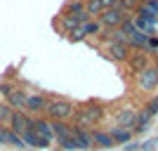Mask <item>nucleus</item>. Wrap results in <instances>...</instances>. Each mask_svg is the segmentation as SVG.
Here are the masks:
<instances>
[{"mask_svg":"<svg viewBox=\"0 0 158 151\" xmlns=\"http://www.w3.org/2000/svg\"><path fill=\"white\" fill-rule=\"evenodd\" d=\"M125 64L130 66L132 73H139V71H144L146 66H151V61H149V54L146 52H135V50H132V54L127 57Z\"/></svg>","mask_w":158,"mask_h":151,"instance_id":"10","label":"nucleus"},{"mask_svg":"<svg viewBox=\"0 0 158 151\" xmlns=\"http://www.w3.org/2000/svg\"><path fill=\"white\" fill-rule=\"evenodd\" d=\"M120 31H123V33H125V36H127V38H130V36H132V33H135V31H137V28H135V24H132V19H125V21H123V24H120Z\"/></svg>","mask_w":158,"mask_h":151,"instance_id":"25","label":"nucleus"},{"mask_svg":"<svg viewBox=\"0 0 158 151\" xmlns=\"http://www.w3.org/2000/svg\"><path fill=\"white\" fill-rule=\"evenodd\" d=\"M137 85L142 92H151L158 87V76L156 71H153V66H146L144 71H139L137 73Z\"/></svg>","mask_w":158,"mask_h":151,"instance_id":"4","label":"nucleus"},{"mask_svg":"<svg viewBox=\"0 0 158 151\" xmlns=\"http://www.w3.org/2000/svg\"><path fill=\"white\" fill-rule=\"evenodd\" d=\"M137 5H139L137 0H118V7L123 10V12H127V14L135 12V10H137Z\"/></svg>","mask_w":158,"mask_h":151,"instance_id":"24","label":"nucleus"},{"mask_svg":"<svg viewBox=\"0 0 158 151\" xmlns=\"http://www.w3.org/2000/svg\"><path fill=\"white\" fill-rule=\"evenodd\" d=\"M7 132H10V128L0 125V144H7Z\"/></svg>","mask_w":158,"mask_h":151,"instance_id":"29","label":"nucleus"},{"mask_svg":"<svg viewBox=\"0 0 158 151\" xmlns=\"http://www.w3.org/2000/svg\"><path fill=\"white\" fill-rule=\"evenodd\" d=\"M116 123H118L120 130L132 132V130H135V125H137V109H130V106L120 109L118 116H116Z\"/></svg>","mask_w":158,"mask_h":151,"instance_id":"5","label":"nucleus"},{"mask_svg":"<svg viewBox=\"0 0 158 151\" xmlns=\"http://www.w3.org/2000/svg\"><path fill=\"white\" fill-rule=\"evenodd\" d=\"M31 120L33 116H26L24 111H12V116H10V130L17 132V135H21V132H26L28 128H31Z\"/></svg>","mask_w":158,"mask_h":151,"instance_id":"7","label":"nucleus"},{"mask_svg":"<svg viewBox=\"0 0 158 151\" xmlns=\"http://www.w3.org/2000/svg\"><path fill=\"white\" fill-rule=\"evenodd\" d=\"M90 137H92V146H97L99 151H106L113 146V139L106 130H90Z\"/></svg>","mask_w":158,"mask_h":151,"instance_id":"11","label":"nucleus"},{"mask_svg":"<svg viewBox=\"0 0 158 151\" xmlns=\"http://www.w3.org/2000/svg\"><path fill=\"white\" fill-rule=\"evenodd\" d=\"M7 106H10L12 111H24V106H26V92L19 90V87H14L12 94L7 97Z\"/></svg>","mask_w":158,"mask_h":151,"instance_id":"13","label":"nucleus"},{"mask_svg":"<svg viewBox=\"0 0 158 151\" xmlns=\"http://www.w3.org/2000/svg\"><path fill=\"white\" fill-rule=\"evenodd\" d=\"M71 137H73V142H76V146H78V151L94 149V146H92V137H90V130H85V128H76V125H71Z\"/></svg>","mask_w":158,"mask_h":151,"instance_id":"6","label":"nucleus"},{"mask_svg":"<svg viewBox=\"0 0 158 151\" xmlns=\"http://www.w3.org/2000/svg\"><path fill=\"white\" fill-rule=\"evenodd\" d=\"M144 111L149 113L151 118H156V116H158V94H153V97H151V102L144 106Z\"/></svg>","mask_w":158,"mask_h":151,"instance_id":"23","label":"nucleus"},{"mask_svg":"<svg viewBox=\"0 0 158 151\" xmlns=\"http://www.w3.org/2000/svg\"><path fill=\"white\" fill-rule=\"evenodd\" d=\"M12 90H14L12 83H0V94H2V97H10V94H12Z\"/></svg>","mask_w":158,"mask_h":151,"instance_id":"28","label":"nucleus"},{"mask_svg":"<svg viewBox=\"0 0 158 151\" xmlns=\"http://www.w3.org/2000/svg\"><path fill=\"white\" fill-rule=\"evenodd\" d=\"M153 71H156V76H158V54H156V64H153Z\"/></svg>","mask_w":158,"mask_h":151,"instance_id":"33","label":"nucleus"},{"mask_svg":"<svg viewBox=\"0 0 158 151\" xmlns=\"http://www.w3.org/2000/svg\"><path fill=\"white\" fill-rule=\"evenodd\" d=\"M109 135H111V139H113V144H130L132 142V132H127V130H120V128H111L109 130Z\"/></svg>","mask_w":158,"mask_h":151,"instance_id":"14","label":"nucleus"},{"mask_svg":"<svg viewBox=\"0 0 158 151\" xmlns=\"http://www.w3.org/2000/svg\"><path fill=\"white\" fill-rule=\"evenodd\" d=\"M45 113L50 116L47 120H64V123H66L69 118H73L76 106H73L69 99H47Z\"/></svg>","mask_w":158,"mask_h":151,"instance_id":"1","label":"nucleus"},{"mask_svg":"<svg viewBox=\"0 0 158 151\" xmlns=\"http://www.w3.org/2000/svg\"><path fill=\"white\" fill-rule=\"evenodd\" d=\"M135 17H142V19H146L151 26H156V24H158V14H153L146 5H137V10H135Z\"/></svg>","mask_w":158,"mask_h":151,"instance_id":"19","label":"nucleus"},{"mask_svg":"<svg viewBox=\"0 0 158 151\" xmlns=\"http://www.w3.org/2000/svg\"><path fill=\"white\" fill-rule=\"evenodd\" d=\"M125 19H132V14L123 12L120 7H111V10H104V12H102L99 24H102V26H106V28H118Z\"/></svg>","mask_w":158,"mask_h":151,"instance_id":"3","label":"nucleus"},{"mask_svg":"<svg viewBox=\"0 0 158 151\" xmlns=\"http://www.w3.org/2000/svg\"><path fill=\"white\" fill-rule=\"evenodd\" d=\"M50 128L54 137H71V125L64 120H50Z\"/></svg>","mask_w":158,"mask_h":151,"instance_id":"16","label":"nucleus"},{"mask_svg":"<svg viewBox=\"0 0 158 151\" xmlns=\"http://www.w3.org/2000/svg\"><path fill=\"white\" fill-rule=\"evenodd\" d=\"M106 54H109L113 61H127V57H130V47L120 45V43H109V45H106Z\"/></svg>","mask_w":158,"mask_h":151,"instance_id":"12","label":"nucleus"},{"mask_svg":"<svg viewBox=\"0 0 158 151\" xmlns=\"http://www.w3.org/2000/svg\"><path fill=\"white\" fill-rule=\"evenodd\" d=\"M85 12L90 14L92 19H97V17H102L104 7H102V2H99V0H85Z\"/></svg>","mask_w":158,"mask_h":151,"instance_id":"20","label":"nucleus"},{"mask_svg":"<svg viewBox=\"0 0 158 151\" xmlns=\"http://www.w3.org/2000/svg\"><path fill=\"white\" fill-rule=\"evenodd\" d=\"M144 5H146V7H149V10H151V12H153V14H158V0H146Z\"/></svg>","mask_w":158,"mask_h":151,"instance_id":"31","label":"nucleus"},{"mask_svg":"<svg viewBox=\"0 0 158 151\" xmlns=\"http://www.w3.org/2000/svg\"><path fill=\"white\" fill-rule=\"evenodd\" d=\"M123 151H139V144L135 142V139H132L130 144H125V146H123Z\"/></svg>","mask_w":158,"mask_h":151,"instance_id":"32","label":"nucleus"},{"mask_svg":"<svg viewBox=\"0 0 158 151\" xmlns=\"http://www.w3.org/2000/svg\"><path fill=\"white\" fill-rule=\"evenodd\" d=\"M10 116H12V109L7 104H0V125L5 123V120H10Z\"/></svg>","mask_w":158,"mask_h":151,"instance_id":"26","label":"nucleus"},{"mask_svg":"<svg viewBox=\"0 0 158 151\" xmlns=\"http://www.w3.org/2000/svg\"><path fill=\"white\" fill-rule=\"evenodd\" d=\"M102 24H99V19H90V21H85V24H83V26H80V31H83V36H99V33H102Z\"/></svg>","mask_w":158,"mask_h":151,"instance_id":"18","label":"nucleus"},{"mask_svg":"<svg viewBox=\"0 0 158 151\" xmlns=\"http://www.w3.org/2000/svg\"><path fill=\"white\" fill-rule=\"evenodd\" d=\"M69 40H71V43H83V40H85V36H83V31H80V28H76V31L69 33Z\"/></svg>","mask_w":158,"mask_h":151,"instance_id":"27","label":"nucleus"},{"mask_svg":"<svg viewBox=\"0 0 158 151\" xmlns=\"http://www.w3.org/2000/svg\"><path fill=\"white\" fill-rule=\"evenodd\" d=\"M104 116V109L99 104H87L83 106V109H76V113H73V118H76V128H94V123H97L99 118Z\"/></svg>","mask_w":158,"mask_h":151,"instance_id":"2","label":"nucleus"},{"mask_svg":"<svg viewBox=\"0 0 158 151\" xmlns=\"http://www.w3.org/2000/svg\"><path fill=\"white\" fill-rule=\"evenodd\" d=\"M7 144H12L14 149H26V144H24V139H21V135H17V132H7Z\"/></svg>","mask_w":158,"mask_h":151,"instance_id":"22","label":"nucleus"},{"mask_svg":"<svg viewBox=\"0 0 158 151\" xmlns=\"http://www.w3.org/2000/svg\"><path fill=\"white\" fill-rule=\"evenodd\" d=\"M83 12H85V2L83 0H71L64 7V17H80Z\"/></svg>","mask_w":158,"mask_h":151,"instance_id":"17","label":"nucleus"},{"mask_svg":"<svg viewBox=\"0 0 158 151\" xmlns=\"http://www.w3.org/2000/svg\"><path fill=\"white\" fill-rule=\"evenodd\" d=\"M104 10H111V7H118V0H99Z\"/></svg>","mask_w":158,"mask_h":151,"instance_id":"30","label":"nucleus"},{"mask_svg":"<svg viewBox=\"0 0 158 151\" xmlns=\"http://www.w3.org/2000/svg\"><path fill=\"white\" fill-rule=\"evenodd\" d=\"M151 120H153V118L144 111V109H142V111H137V125H135V130H132V132H139V135H142V132H146L149 128H151Z\"/></svg>","mask_w":158,"mask_h":151,"instance_id":"15","label":"nucleus"},{"mask_svg":"<svg viewBox=\"0 0 158 151\" xmlns=\"http://www.w3.org/2000/svg\"><path fill=\"white\" fill-rule=\"evenodd\" d=\"M31 132H35V135H40V137H47L54 142V135H52V128H50V120L43 118V116H33L31 120V128H28Z\"/></svg>","mask_w":158,"mask_h":151,"instance_id":"8","label":"nucleus"},{"mask_svg":"<svg viewBox=\"0 0 158 151\" xmlns=\"http://www.w3.org/2000/svg\"><path fill=\"white\" fill-rule=\"evenodd\" d=\"M45 106H47V97H43V94H26V106H24V111L38 116V113H45Z\"/></svg>","mask_w":158,"mask_h":151,"instance_id":"9","label":"nucleus"},{"mask_svg":"<svg viewBox=\"0 0 158 151\" xmlns=\"http://www.w3.org/2000/svg\"><path fill=\"white\" fill-rule=\"evenodd\" d=\"M97 151H99V149H97Z\"/></svg>","mask_w":158,"mask_h":151,"instance_id":"34","label":"nucleus"},{"mask_svg":"<svg viewBox=\"0 0 158 151\" xmlns=\"http://www.w3.org/2000/svg\"><path fill=\"white\" fill-rule=\"evenodd\" d=\"M54 142H57V146L64 149V151H78V146H76L73 137H54Z\"/></svg>","mask_w":158,"mask_h":151,"instance_id":"21","label":"nucleus"}]
</instances>
